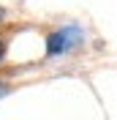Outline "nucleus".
Here are the masks:
<instances>
[{
	"label": "nucleus",
	"mask_w": 117,
	"mask_h": 120,
	"mask_svg": "<svg viewBox=\"0 0 117 120\" xmlns=\"http://www.w3.org/2000/svg\"><path fill=\"white\" fill-rule=\"evenodd\" d=\"M82 41V33L76 27H66L60 30V33H55V36H49V41H46V49H49V55H57V52H66V49H71L73 44H79Z\"/></svg>",
	"instance_id": "1"
},
{
	"label": "nucleus",
	"mask_w": 117,
	"mask_h": 120,
	"mask_svg": "<svg viewBox=\"0 0 117 120\" xmlns=\"http://www.w3.org/2000/svg\"><path fill=\"white\" fill-rule=\"evenodd\" d=\"M3 52H6V46H3V41H0V57H3Z\"/></svg>",
	"instance_id": "2"
},
{
	"label": "nucleus",
	"mask_w": 117,
	"mask_h": 120,
	"mask_svg": "<svg viewBox=\"0 0 117 120\" xmlns=\"http://www.w3.org/2000/svg\"><path fill=\"white\" fill-rule=\"evenodd\" d=\"M0 19H3V11H0Z\"/></svg>",
	"instance_id": "3"
}]
</instances>
